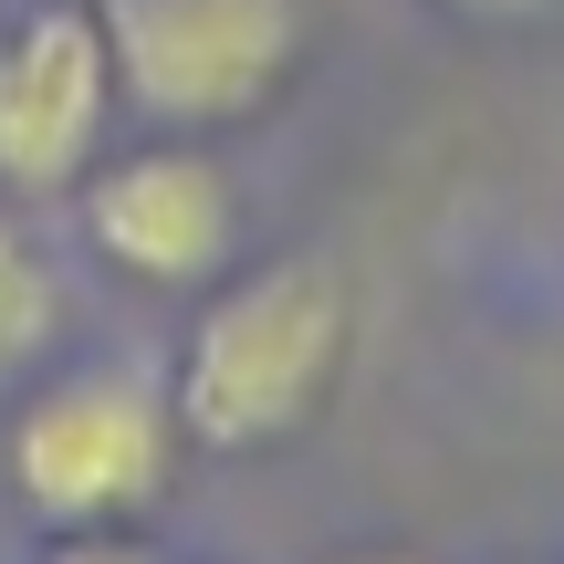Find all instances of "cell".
Returning a JSON list of instances; mask_svg holds the SVG:
<instances>
[{
	"label": "cell",
	"instance_id": "6da1fadb",
	"mask_svg": "<svg viewBox=\"0 0 564 564\" xmlns=\"http://www.w3.org/2000/svg\"><path fill=\"white\" fill-rule=\"evenodd\" d=\"M345 345H356V293L324 251H282V262H251L241 282L209 293V314L188 324V356H178V440L199 449H282L324 419L345 377Z\"/></svg>",
	"mask_w": 564,
	"mask_h": 564
},
{
	"label": "cell",
	"instance_id": "7a4b0ae2",
	"mask_svg": "<svg viewBox=\"0 0 564 564\" xmlns=\"http://www.w3.org/2000/svg\"><path fill=\"white\" fill-rule=\"evenodd\" d=\"M11 502L53 533H105L137 523L178 470V408L137 366H74L42 377L11 419Z\"/></svg>",
	"mask_w": 564,
	"mask_h": 564
},
{
	"label": "cell",
	"instance_id": "3957f363",
	"mask_svg": "<svg viewBox=\"0 0 564 564\" xmlns=\"http://www.w3.org/2000/svg\"><path fill=\"white\" fill-rule=\"evenodd\" d=\"M116 95L167 137L241 126L293 84L303 63V0H95Z\"/></svg>",
	"mask_w": 564,
	"mask_h": 564
},
{
	"label": "cell",
	"instance_id": "277c9868",
	"mask_svg": "<svg viewBox=\"0 0 564 564\" xmlns=\"http://www.w3.org/2000/svg\"><path fill=\"white\" fill-rule=\"evenodd\" d=\"M116 116L95 0H32L0 32V188H74Z\"/></svg>",
	"mask_w": 564,
	"mask_h": 564
},
{
	"label": "cell",
	"instance_id": "5b68a950",
	"mask_svg": "<svg viewBox=\"0 0 564 564\" xmlns=\"http://www.w3.org/2000/svg\"><path fill=\"white\" fill-rule=\"evenodd\" d=\"M84 241L158 293L220 282L241 251V199H230L220 158H199V147H137V158L84 178Z\"/></svg>",
	"mask_w": 564,
	"mask_h": 564
},
{
	"label": "cell",
	"instance_id": "8992f818",
	"mask_svg": "<svg viewBox=\"0 0 564 564\" xmlns=\"http://www.w3.org/2000/svg\"><path fill=\"white\" fill-rule=\"evenodd\" d=\"M53 324H63V282L32 251V230L0 209V387H21L42 356H53Z\"/></svg>",
	"mask_w": 564,
	"mask_h": 564
},
{
	"label": "cell",
	"instance_id": "52a82bcc",
	"mask_svg": "<svg viewBox=\"0 0 564 564\" xmlns=\"http://www.w3.org/2000/svg\"><path fill=\"white\" fill-rule=\"evenodd\" d=\"M42 564H158V554H137V544H116V533H63Z\"/></svg>",
	"mask_w": 564,
	"mask_h": 564
},
{
	"label": "cell",
	"instance_id": "ba28073f",
	"mask_svg": "<svg viewBox=\"0 0 564 564\" xmlns=\"http://www.w3.org/2000/svg\"><path fill=\"white\" fill-rule=\"evenodd\" d=\"M460 11H491V21H523V11H544V0H460Z\"/></svg>",
	"mask_w": 564,
	"mask_h": 564
},
{
	"label": "cell",
	"instance_id": "9c48e42d",
	"mask_svg": "<svg viewBox=\"0 0 564 564\" xmlns=\"http://www.w3.org/2000/svg\"><path fill=\"white\" fill-rule=\"evenodd\" d=\"M345 564H419V554H345Z\"/></svg>",
	"mask_w": 564,
	"mask_h": 564
}]
</instances>
